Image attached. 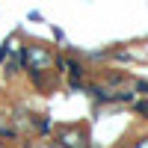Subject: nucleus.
<instances>
[{"mask_svg": "<svg viewBox=\"0 0 148 148\" xmlns=\"http://www.w3.org/2000/svg\"><path fill=\"white\" fill-rule=\"evenodd\" d=\"M0 148H6V145H0Z\"/></svg>", "mask_w": 148, "mask_h": 148, "instance_id": "0eeeda50", "label": "nucleus"}, {"mask_svg": "<svg viewBox=\"0 0 148 148\" xmlns=\"http://www.w3.org/2000/svg\"><path fill=\"white\" fill-rule=\"evenodd\" d=\"M59 145L62 148H86L89 142H86V130L83 127H65L62 133H59Z\"/></svg>", "mask_w": 148, "mask_h": 148, "instance_id": "f03ea898", "label": "nucleus"}, {"mask_svg": "<svg viewBox=\"0 0 148 148\" xmlns=\"http://www.w3.org/2000/svg\"><path fill=\"white\" fill-rule=\"evenodd\" d=\"M136 113H139V116H148V101H139V104H136Z\"/></svg>", "mask_w": 148, "mask_h": 148, "instance_id": "7ed1b4c3", "label": "nucleus"}, {"mask_svg": "<svg viewBox=\"0 0 148 148\" xmlns=\"http://www.w3.org/2000/svg\"><path fill=\"white\" fill-rule=\"evenodd\" d=\"M136 89H139L142 95H148V80H142V83H136Z\"/></svg>", "mask_w": 148, "mask_h": 148, "instance_id": "39448f33", "label": "nucleus"}, {"mask_svg": "<svg viewBox=\"0 0 148 148\" xmlns=\"http://www.w3.org/2000/svg\"><path fill=\"white\" fill-rule=\"evenodd\" d=\"M9 51H12V42H6L3 47H0V62H3V59H6V53H9Z\"/></svg>", "mask_w": 148, "mask_h": 148, "instance_id": "20e7f679", "label": "nucleus"}, {"mask_svg": "<svg viewBox=\"0 0 148 148\" xmlns=\"http://www.w3.org/2000/svg\"><path fill=\"white\" fill-rule=\"evenodd\" d=\"M51 62H53L51 51H45V47H39V45H30L27 51H24V65H27L33 74L47 71V68H51Z\"/></svg>", "mask_w": 148, "mask_h": 148, "instance_id": "f257e3e1", "label": "nucleus"}, {"mask_svg": "<svg viewBox=\"0 0 148 148\" xmlns=\"http://www.w3.org/2000/svg\"><path fill=\"white\" fill-rule=\"evenodd\" d=\"M133 148H148V136H142V139H136V145Z\"/></svg>", "mask_w": 148, "mask_h": 148, "instance_id": "423d86ee", "label": "nucleus"}]
</instances>
